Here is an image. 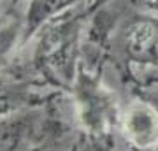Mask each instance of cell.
Masks as SVG:
<instances>
[{"label":"cell","instance_id":"1","mask_svg":"<svg viewBox=\"0 0 158 151\" xmlns=\"http://www.w3.org/2000/svg\"><path fill=\"white\" fill-rule=\"evenodd\" d=\"M116 65L139 88L158 86V14L142 12L127 18L114 32Z\"/></svg>","mask_w":158,"mask_h":151},{"label":"cell","instance_id":"2","mask_svg":"<svg viewBox=\"0 0 158 151\" xmlns=\"http://www.w3.org/2000/svg\"><path fill=\"white\" fill-rule=\"evenodd\" d=\"M116 141L132 151L158 149V107L148 95L121 100L116 123Z\"/></svg>","mask_w":158,"mask_h":151},{"label":"cell","instance_id":"3","mask_svg":"<svg viewBox=\"0 0 158 151\" xmlns=\"http://www.w3.org/2000/svg\"><path fill=\"white\" fill-rule=\"evenodd\" d=\"M46 135L42 107L0 118V151H34Z\"/></svg>","mask_w":158,"mask_h":151},{"label":"cell","instance_id":"4","mask_svg":"<svg viewBox=\"0 0 158 151\" xmlns=\"http://www.w3.org/2000/svg\"><path fill=\"white\" fill-rule=\"evenodd\" d=\"M51 91L28 78L0 76V118L14 116L23 111L39 109L44 106Z\"/></svg>","mask_w":158,"mask_h":151},{"label":"cell","instance_id":"5","mask_svg":"<svg viewBox=\"0 0 158 151\" xmlns=\"http://www.w3.org/2000/svg\"><path fill=\"white\" fill-rule=\"evenodd\" d=\"M81 151H118L114 144V137H93L88 135L83 141Z\"/></svg>","mask_w":158,"mask_h":151},{"label":"cell","instance_id":"6","mask_svg":"<svg viewBox=\"0 0 158 151\" xmlns=\"http://www.w3.org/2000/svg\"><path fill=\"white\" fill-rule=\"evenodd\" d=\"M141 6L144 11L153 12V14H158V0H142Z\"/></svg>","mask_w":158,"mask_h":151},{"label":"cell","instance_id":"7","mask_svg":"<svg viewBox=\"0 0 158 151\" xmlns=\"http://www.w3.org/2000/svg\"><path fill=\"white\" fill-rule=\"evenodd\" d=\"M114 144H116L118 151H132V149H128V148H125V146H121V144H119L118 141H116V137H114ZM155 151H158V149H155Z\"/></svg>","mask_w":158,"mask_h":151},{"label":"cell","instance_id":"8","mask_svg":"<svg viewBox=\"0 0 158 151\" xmlns=\"http://www.w3.org/2000/svg\"><path fill=\"white\" fill-rule=\"evenodd\" d=\"M148 97H149V99H151V100L156 104V107H158V95H148Z\"/></svg>","mask_w":158,"mask_h":151},{"label":"cell","instance_id":"9","mask_svg":"<svg viewBox=\"0 0 158 151\" xmlns=\"http://www.w3.org/2000/svg\"><path fill=\"white\" fill-rule=\"evenodd\" d=\"M21 0H11V6H16V4H19Z\"/></svg>","mask_w":158,"mask_h":151}]
</instances>
